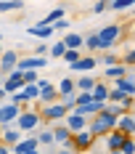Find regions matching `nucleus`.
<instances>
[{
	"mask_svg": "<svg viewBox=\"0 0 135 154\" xmlns=\"http://www.w3.org/2000/svg\"><path fill=\"white\" fill-rule=\"evenodd\" d=\"M45 64H48L45 56H27V59L19 61V69H21V72H29V69H43Z\"/></svg>",
	"mask_w": 135,
	"mask_h": 154,
	"instance_id": "12",
	"label": "nucleus"
},
{
	"mask_svg": "<svg viewBox=\"0 0 135 154\" xmlns=\"http://www.w3.org/2000/svg\"><path fill=\"white\" fill-rule=\"evenodd\" d=\"M53 27H56V29H66V27H69V21H66V19H58Z\"/></svg>",
	"mask_w": 135,
	"mask_h": 154,
	"instance_id": "41",
	"label": "nucleus"
},
{
	"mask_svg": "<svg viewBox=\"0 0 135 154\" xmlns=\"http://www.w3.org/2000/svg\"><path fill=\"white\" fill-rule=\"evenodd\" d=\"M133 117H135V112H133Z\"/></svg>",
	"mask_w": 135,
	"mask_h": 154,
	"instance_id": "46",
	"label": "nucleus"
},
{
	"mask_svg": "<svg viewBox=\"0 0 135 154\" xmlns=\"http://www.w3.org/2000/svg\"><path fill=\"white\" fill-rule=\"evenodd\" d=\"M124 64H135V51H127V56H124Z\"/></svg>",
	"mask_w": 135,
	"mask_h": 154,
	"instance_id": "42",
	"label": "nucleus"
},
{
	"mask_svg": "<svg viewBox=\"0 0 135 154\" xmlns=\"http://www.w3.org/2000/svg\"><path fill=\"white\" fill-rule=\"evenodd\" d=\"M64 16H66V11H64V8H53V11H50V14L45 16V19L40 21V24H48V27H53V24H56L58 19H64Z\"/></svg>",
	"mask_w": 135,
	"mask_h": 154,
	"instance_id": "22",
	"label": "nucleus"
},
{
	"mask_svg": "<svg viewBox=\"0 0 135 154\" xmlns=\"http://www.w3.org/2000/svg\"><path fill=\"white\" fill-rule=\"evenodd\" d=\"M37 146H40V138H37V136H32V138H21L16 146H11V149H14V154H24V152L37 149Z\"/></svg>",
	"mask_w": 135,
	"mask_h": 154,
	"instance_id": "14",
	"label": "nucleus"
},
{
	"mask_svg": "<svg viewBox=\"0 0 135 154\" xmlns=\"http://www.w3.org/2000/svg\"><path fill=\"white\" fill-rule=\"evenodd\" d=\"M37 85L43 88V93H40V101H43V104H53V101H56V96H58V88H53L48 80H37Z\"/></svg>",
	"mask_w": 135,
	"mask_h": 154,
	"instance_id": "13",
	"label": "nucleus"
},
{
	"mask_svg": "<svg viewBox=\"0 0 135 154\" xmlns=\"http://www.w3.org/2000/svg\"><path fill=\"white\" fill-rule=\"evenodd\" d=\"M80 59H82V56H80V51H74V48H69V51L64 53V61L66 64H77Z\"/></svg>",
	"mask_w": 135,
	"mask_h": 154,
	"instance_id": "32",
	"label": "nucleus"
},
{
	"mask_svg": "<svg viewBox=\"0 0 135 154\" xmlns=\"http://www.w3.org/2000/svg\"><path fill=\"white\" fill-rule=\"evenodd\" d=\"M24 80H27V85L37 82V69H29V72H24Z\"/></svg>",
	"mask_w": 135,
	"mask_h": 154,
	"instance_id": "38",
	"label": "nucleus"
},
{
	"mask_svg": "<svg viewBox=\"0 0 135 154\" xmlns=\"http://www.w3.org/2000/svg\"><path fill=\"white\" fill-rule=\"evenodd\" d=\"M88 117H82V114H77V112H69L66 114V128H72V133H80V130H85L88 128Z\"/></svg>",
	"mask_w": 135,
	"mask_h": 154,
	"instance_id": "11",
	"label": "nucleus"
},
{
	"mask_svg": "<svg viewBox=\"0 0 135 154\" xmlns=\"http://www.w3.org/2000/svg\"><path fill=\"white\" fill-rule=\"evenodd\" d=\"M21 117V109H19V104H14V101H8V104H3L0 106V125L5 128V125L16 122Z\"/></svg>",
	"mask_w": 135,
	"mask_h": 154,
	"instance_id": "3",
	"label": "nucleus"
},
{
	"mask_svg": "<svg viewBox=\"0 0 135 154\" xmlns=\"http://www.w3.org/2000/svg\"><path fill=\"white\" fill-rule=\"evenodd\" d=\"M45 53H50V48H48V43H40V45L34 48V56H45Z\"/></svg>",
	"mask_w": 135,
	"mask_h": 154,
	"instance_id": "39",
	"label": "nucleus"
},
{
	"mask_svg": "<svg viewBox=\"0 0 135 154\" xmlns=\"http://www.w3.org/2000/svg\"><path fill=\"white\" fill-rule=\"evenodd\" d=\"M109 88H106V85H95V88H93V96H95V101H109Z\"/></svg>",
	"mask_w": 135,
	"mask_h": 154,
	"instance_id": "27",
	"label": "nucleus"
},
{
	"mask_svg": "<svg viewBox=\"0 0 135 154\" xmlns=\"http://www.w3.org/2000/svg\"><path fill=\"white\" fill-rule=\"evenodd\" d=\"M64 43H66V48L80 51V48L85 45V37H82V35H77V32H66V35H64Z\"/></svg>",
	"mask_w": 135,
	"mask_h": 154,
	"instance_id": "18",
	"label": "nucleus"
},
{
	"mask_svg": "<svg viewBox=\"0 0 135 154\" xmlns=\"http://www.w3.org/2000/svg\"><path fill=\"white\" fill-rule=\"evenodd\" d=\"M95 64H98V61H95L93 56H82V59H80L77 64H72V69H77V72H90Z\"/></svg>",
	"mask_w": 135,
	"mask_h": 154,
	"instance_id": "19",
	"label": "nucleus"
},
{
	"mask_svg": "<svg viewBox=\"0 0 135 154\" xmlns=\"http://www.w3.org/2000/svg\"><path fill=\"white\" fill-rule=\"evenodd\" d=\"M106 109H109L111 114H117V117H122V114H127V112H130L124 104H114V101H111V104H106Z\"/></svg>",
	"mask_w": 135,
	"mask_h": 154,
	"instance_id": "30",
	"label": "nucleus"
},
{
	"mask_svg": "<svg viewBox=\"0 0 135 154\" xmlns=\"http://www.w3.org/2000/svg\"><path fill=\"white\" fill-rule=\"evenodd\" d=\"M53 133H56V143H72V138H74L72 128H56Z\"/></svg>",
	"mask_w": 135,
	"mask_h": 154,
	"instance_id": "20",
	"label": "nucleus"
},
{
	"mask_svg": "<svg viewBox=\"0 0 135 154\" xmlns=\"http://www.w3.org/2000/svg\"><path fill=\"white\" fill-rule=\"evenodd\" d=\"M117 125H119V117H117V114H111L109 109H104V112H98V114H93V117H90V125H88V128L95 133V136H109Z\"/></svg>",
	"mask_w": 135,
	"mask_h": 154,
	"instance_id": "1",
	"label": "nucleus"
},
{
	"mask_svg": "<svg viewBox=\"0 0 135 154\" xmlns=\"http://www.w3.org/2000/svg\"><path fill=\"white\" fill-rule=\"evenodd\" d=\"M133 14H135V8H133Z\"/></svg>",
	"mask_w": 135,
	"mask_h": 154,
	"instance_id": "45",
	"label": "nucleus"
},
{
	"mask_svg": "<svg viewBox=\"0 0 135 154\" xmlns=\"http://www.w3.org/2000/svg\"><path fill=\"white\" fill-rule=\"evenodd\" d=\"M40 117H43V114H34V112H27V109H24L21 117L16 120V128H21L24 133H27V130H34V128L40 125Z\"/></svg>",
	"mask_w": 135,
	"mask_h": 154,
	"instance_id": "7",
	"label": "nucleus"
},
{
	"mask_svg": "<svg viewBox=\"0 0 135 154\" xmlns=\"http://www.w3.org/2000/svg\"><path fill=\"white\" fill-rule=\"evenodd\" d=\"M19 61H21V59H19V53H16V51H5V53H3V59H0V69H3V75H5V77L14 75L16 69H19Z\"/></svg>",
	"mask_w": 135,
	"mask_h": 154,
	"instance_id": "5",
	"label": "nucleus"
},
{
	"mask_svg": "<svg viewBox=\"0 0 135 154\" xmlns=\"http://www.w3.org/2000/svg\"><path fill=\"white\" fill-rule=\"evenodd\" d=\"M24 91H27V98H40V93H43V88L37 85V82H32V85H24Z\"/></svg>",
	"mask_w": 135,
	"mask_h": 154,
	"instance_id": "29",
	"label": "nucleus"
},
{
	"mask_svg": "<svg viewBox=\"0 0 135 154\" xmlns=\"http://www.w3.org/2000/svg\"><path fill=\"white\" fill-rule=\"evenodd\" d=\"M66 51H69V48H66V43L61 40V43H53V45H50V56H53V59H64Z\"/></svg>",
	"mask_w": 135,
	"mask_h": 154,
	"instance_id": "25",
	"label": "nucleus"
},
{
	"mask_svg": "<svg viewBox=\"0 0 135 154\" xmlns=\"http://www.w3.org/2000/svg\"><path fill=\"white\" fill-rule=\"evenodd\" d=\"M124 8H135V0H111V11H124Z\"/></svg>",
	"mask_w": 135,
	"mask_h": 154,
	"instance_id": "28",
	"label": "nucleus"
},
{
	"mask_svg": "<svg viewBox=\"0 0 135 154\" xmlns=\"http://www.w3.org/2000/svg\"><path fill=\"white\" fill-rule=\"evenodd\" d=\"M95 85H98V82H95V80H93V77H80V80H77V91H93V88H95Z\"/></svg>",
	"mask_w": 135,
	"mask_h": 154,
	"instance_id": "24",
	"label": "nucleus"
},
{
	"mask_svg": "<svg viewBox=\"0 0 135 154\" xmlns=\"http://www.w3.org/2000/svg\"><path fill=\"white\" fill-rule=\"evenodd\" d=\"M133 112H135V104H133Z\"/></svg>",
	"mask_w": 135,
	"mask_h": 154,
	"instance_id": "44",
	"label": "nucleus"
},
{
	"mask_svg": "<svg viewBox=\"0 0 135 154\" xmlns=\"http://www.w3.org/2000/svg\"><path fill=\"white\" fill-rule=\"evenodd\" d=\"M66 114H69V109L64 106V104H56V101L43 106V117L45 120H61V117H66Z\"/></svg>",
	"mask_w": 135,
	"mask_h": 154,
	"instance_id": "9",
	"label": "nucleus"
},
{
	"mask_svg": "<svg viewBox=\"0 0 135 154\" xmlns=\"http://www.w3.org/2000/svg\"><path fill=\"white\" fill-rule=\"evenodd\" d=\"M24 154H40V152H37V149H32V152H24Z\"/></svg>",
	"mask_w": 135,
	"mask_h": 154,
	"instance_id": "43",
	"label": "nucleus"
},
{
	"mask_svg": "<svg viewBox=\"0 0 135 154\" xmlns=\"http://www.w3.org/2000/svg\"><path fill=\"white\" fill-rule=\"evenodd\" d=\"M64 106L69 109V112H74V106H77V96H66V98H64Z\"/></svg>",
	"mask_w": 135,
	"mask_h": 154,
	"instance_id": "37",
	"label": "nucleus"
},
{
	"mask_svg": "<svg viewBox=\"0 0 135 154\" xmlns=\"http://www.w3.org/2000/svg\"><path fill=\"white\" fill-rule=\"evenodd\" d=\"M104 64H106V66H114V64H117V56H114V53H106Z\"/></svg>",
	"mask_w": 135,
	"mask_h": 154,
	"instance_id": "40",
	"label": "nucleus"
},
{
	"mask_svg": "<svg viewBox=\"0 0 135 154\" xmlns=\"http://www.w3.org/2000/svg\"><path fill=\"white\" fill-rule=\"evenodd\" d=\"M98 35H101V48H111L117 40H119L122 27L119 24H109V27H104V29H98Z\"/></svg>",
	"mask_w": 135,
	"mask_h": 154,
	"instance_id": "2",
	"label": "nucleus"
},
{
	"mask_svg": "<svg viewBox=\"0 0 135 154\" xmlns=\"http://www.w3.org/2000/svg\"><path fill=\"white\" fill-rule=\"evenodd\" d=\"M117 128H119L124 136H135V117H133V112L122 114V117H119V125H117Z\"/></svg>",
	"mask_w": 135,
	"mask_h": 154,
	"instance_id": "15",
	"label": "nucleus"
},
{
	"mask_svg": "<svg viewBox=\"0 0 135 154\" xmlns=\"http://www.w3.org/2000/svg\"><path fill=\"white\" fill-rule=\"evenodd\" d=\"M21 138H24V130H21V128H14V125H5V128H3V143L16 146Z\"/></svg>",
	"mask_w": 135,
	"mask_h": 154,
	"instance_id": "10",
	"label": "nucleus"
},
{
	"mask_svg": "<svg viewBox=\"0 0 135 154\" xmlns=\"http://www.w3.org/2000/svg\"><path fill=\"white\" fill-rule=\"evenodd\" d=\"M122 154H135V141H133V136H127L124 146H122Z\"/></svg>",
	"mask_w": 135,
	"mask_h": 154,
	"instance_id": "35",
	"label": "nucleus"
},
{
	"mask_svg": "<svg viewBox=\"0 0 135 154\" xmlns=\"http://www.w3.org/2000/svg\"><path fill=\"white\" fill-rule=\"evenodd\" d=\"M93 141H95V133H93L90 128H85V130L74 133L72 143H74V149H90V146H93Z\"/></svg>",
	"mask_w": 135,
	"mask_h": 154,
	"instance_id": "8",
	"label": "nucleus"
},
{
	"mask_svg": "<svg viewBox=\"0 0 135 154\" xmlns=\"http://www.w3.org/2000/svg\"><path fill=\"white\" fill-rule=\"evenodd\" d=\"M124 98H127V93L122 91V88H117V85H114V88H111V93H109V101H114V104H122Z\"/></svg>",
	"mask_w": 135,
	"mask_h": 154,
	"instance_id": "26",
	"label": "nucleus"
},
{
	"mask_svg": "<svg viewBox=\"0 0 135 154\" xmlns=\"http://www.w3.org/2000/svg\"><path fill=\"white\" fill-rule=\"evenodd\" d=\"M127 75V69L122 66V64H114V66H106V77L109 80H119V77Z\"/></svg>",
	"mask_w": 135,
	"mask_h": 154,
	"instance_id": "23",
	"label": "nucleus"
},
{
	"mask_svg": "<svg viewBox=\"0 0 135 154\" xmlns=\"http://www.w3.org/2000/svg\"><path fill=\"white\" fill-rule=\"evenodd\" d=\"M77 82H72V80H69V77H64V80H61L58 82V96L61 98H66V96H77Z\"/></svg>",
	"mask_w": 135,
	"mask_h": 154,
	"instance_id": "16",
	"label": "nucleus"
},
{
	"mask_svg": "<svg viewBox=\"0 0 135 154\" xmlns=\"http://www.w3.org/2000/svg\"><path fill=\"white\" fill-rule=\"evenodd\" d=\"M24 85H27V80H24V72H21V69H16L14 75L5 77V82H3V91H5V93H16V91H21Z\"/></svg>",
	"mask_w": 135,
	"mask_h": 154,
	"instance_id": "6",
	"label": "nucleus"
},
{
	"mask_svg": "<svg viewBox=\"0 0 135 154\" xmlns=\"http://www.w3.org/2000/svg\"><path fill=\"white\" fill-rule=\"evenodd\" d=\"M24 8V0H0V14H8V11H21Z\"/></svg>",
	"mask_w": 135,
	"mask_h": 154,
	"instance_id": "21",
	"label": "nucleus"
},
{
	"mask_svg": "<svg viewBox=\"0 0 135 154\" xmlns=\"http://www.w3.org/2000/svg\"><path fill=\"white\" fill-rule=\"evenodd\" d=\"M37 138H40V143H53V141H56V133H53V130H43Z\"/></svg>",
	"mask_w": 135,
	"mask_h": 154,
	"instance_id": "34",
	"label": "nucleus"
},
{
	"mask_svg": "<svg viewBox=\"0 0 135 154\" xmlns=\"http://www.w3.org/2000/svg\"><path fill=\"white\" fill-rule=\"evenodd\" d=\"M11 101H14V104H29L27 91H16V93H11Z\"/></svg>",
	"mask_w": 135,
	"mask_h": 154,
	"instance_id": "33",
	"label": "nucleus"
},
{
	"mask_svg": "<svg viewBox=\"0 0 135 154\" xmlns=\"http://www.w3.org/2000/svg\"><path fill=\"white\" fill-rule=\"evenodd\" d=\"M53 32H56V27H48V24H37V27H29V35H32V37H40V40H48Z\"/></svg>",
	"mask_w": 135,
	"mask_h": 154,
	"instance_id": "17",
	"label": "nucleus"
},
{
	"mask_svg": "<svg viewBox=\"0 0 135 154\" xmlns=\"http://www.w3.org/2000/svg\"><path fill=\"white\" fill-rule=\"evenodd\" d=\"M124 141H127V136L122 133L119 128H114L109 136H106V149L111 154H122V146H124Z\"/></svg>",
	"mask_w": 135,
	"mask_h": 154,
	"instance_id": "4",
	"label": "nucleus"
},
{
	"mask_svg": "<svg viewBox=\"0 0 135 154\" xmlns=\"http://www.w3.org/2000/svg\"><path fill=\"white\" fill-rule=\"evenodd\" d=\"M85 45H88V51H95V48H101V35H98V32H95V35H88Z\"/></svg>",
	"mask_w": 135,
	"mask_h": 154,
	"instance_id": "31",
	"label": "nucleus"
},
{
	"mask_svg": "<svg viewBox=\"0 0 135 154\" xmlns=\"http://www.w3.org/2000/svg\"><path fill=\"white\" fill-rule=\"evenodd\" d=\"M106 8H111V3H106V0H98V3L93 5V11H95V14H104Z\"/></svg>",
	"mask_w": 135,
	"mask_h": 154,
	"instance_id": "36",
	"label": "nucleus"
}]
</instances>
